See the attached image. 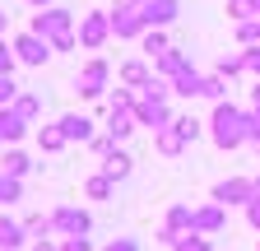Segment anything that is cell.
I'll list each match as a JSON object with an SVG mask.
<instances>
[{"mask_svg":"<svg viewBox=\"0 0 260 251\" xmlns=\"http://www.w3.org/2000/svg\"><path fill=\"white\" fill-rule=\"evenodd\" d=\"M79 14L75 10H65V5H47V10H38L28 19V33H38V38H47L51 42V51H75L79 47Z\"/></svg>","mask_w":260,"mask_h":251,"instance_id":"obj_1","label":"cell"},{"mask_svg":"<svg viewBox=\"0 0 260 251\" xmlns=\"http://www.w3.org/2000/svg\"><path fill=\"white\" fill-rule=\"evenodd\" d=\"M209 125V140L228 153V149H242V144H251V112L246 107H237V103H214V116L205 121Z\"/></svg>","mask_w":260,"mask_h":251,"instance_id":"obj_2","label":"cell"},{"mask_svg":"<svg viewBox=\"0 0 260 251\" xmlns=\"http://www.w3.org/2000/svg\"><path fill=\"white\" fill-rule=\"evenodd\" d=\"M107 84H112V66H107V56H88L84 66H79V75H75V93H79L84 103L103 98Z\"/></svg>","mask_w":260,"mask_h":251,"instance_id":"obj_3","label":"cell"},{"mask_svg":"<svg viewBox=\"0 0 260 251\" xmlns=\"http://www.w3.org/2000/svg\"><path fill=\"white\" fill-rule=\"evenodd\" d=\"M75 33H79V47L84 51H103L112 42V10H84Z\"/></svg>","mask_w":260,"mask_h":251,"instance_id":"obj_4","label":"cell"},{"mask_svg":"<svg viewBox=\"0 0 260 251\" xmlns=\"http://www.w3.org/2000/svg\"><path fill=\"white\" fill-rule=\"evenodd\" d=\"M209 200L214 205H223V209H233V205H251L255 200V177H223L214 191H209Z\"/></svg>","mask_w":260,"mask_h":251,"instance_id":"obj_5","label":"cell"},{"mask_svg":"<svg viewBox=\"0 0 260 251\" xmlns=\"http://www.w3.org/2000/svg\"><path fill=\"white\" fill-rule=\"evenodd\" d=\"M51 228H56L60 237H88V233H93V214L79 209V205H56V209H51Z\"/></svg>","mask_w":260,"mask_h":251,"instance_id":"obj_6","label":"cell"},{"mask_svg":"<svg viewBox=\"0 0 260 251\" xmlns=\"http://www.w3.org/2000/svg\"><path fill=\"white\" fill-rule=\"evenodd\" d=\"M10 42H14V56H19V66H32V70H42L47 60L56 56V51H51V42H47V38H38V33H28V28H23L19 38H10Z\"/></svg>","mask_w":260,"mask_h":251,"instance_id":"obj_7","label":"cell"},{"mask_svg":"<svg viewBox=\"0 0 260 251\" xmlns=\"http://www.w3.org/2000/svg\"><path fill=\"white\" fill-rule=\"evenodd\" d=\"M144 14H140V5H116L112 10V38L116 42H140L144 38Z\"/></svg>","mask_w":260,"mask_h":251,"instance_id":"obj_8","label":"cell"},{"mask_svg":"<svg viewBox=\"0 0 260 251\" xmlns=\"http://www.w3.org/2000/svg\"><path fill=\"white\" fill-rule=\"evenodd\" d=\"M228 228V209L223 205H195L190 209V233H200V237H214V233H223Z\"/></svg>","mask_w":260,"mask_h":251,"instance_id":"obj_9","label":"cell"},{"mask_svg":"<svg viewBox=\"0 0 260 251\" xmlns=\"http://www.w3.org/2000/svg\"><path fill=\"white\" fill-rule=\"evenodd\" d=\"M135 121L144 125V131H153V135H158L162 125H172L177 116H172V103H153V98H140V103H135Z\"/></svg>","mask_w":260,"mask_h":251,"instance_id":"obj_10","label":"cell"},{"mask_svg":"<svg viewBox=\"0 0 260 251\" xmlns=\"http://www.w3.org/2000/svg\"><path fill=\"white\" fill-rule=\"evenodd\" d=\"M116 79H121L125 88L140 93V88L153 79V60H149V56H130V60H121V66H116Z\"/></svg>","mask_w":260,"mask_h":251,"instance_id":"obj_11","label":"cell"},{"mask_svg":"<svg viewBox=\"0 0 260 251\" xmlns=\"http://www.w3.org/2000/svg\"><path fill=\"white\" fill-rule=\"evenodd\" d=\"M140 14H144L149 28H168V23H177V14H181V0H144Z\"/></svg>","mask_w":260,"mask_h":251,"instance_id":"obj_12","label":"cell"},{"mask_svg":"<svg viewBox=\"0 0 260 251\" xmlns=\"http://www.w3.org/2000/svg\"><path fill=\"white\" fill-rule=\"evenodd\" d=\"M28 125H32V121H23V116H19L14 107H0V144L10 149V144L28 140Z\"/></svg>","mask_w":260,"mask_h":251,"instance_id":"obj_13","label":"cell"},{"mask_svg":"<svg viewBox=\"0 0 260 251\" xmlns=\"http://www.w3.org/2000/svg\"><path fill=\"white\" fill-rule=\"evenodd\" d=\"M56 125L65 131V140H70V144H88V140L98 135V131H93V121H88L84 112H65V116H60Z\"/></svg>","mask_w":260,"mask_h":251,"instance_id":"obj_14","label":"cell"},{"mask_svg":"<svg viewBox=\"0 0 260 251\" xmlns=\"http://www.w3.org/2000/svg\"><path fill=\"white\" fill-rule=\"evenodd\" d=\"M186 66H190V60H186V51H181V47H168L162 56H153V75H158V79H177Z\"/></svg>","mask_w":260,"mask_h":251,"instance_id":"obj_15","label":"cell"},{"mask_svg":"<svg viewBox=\"0 0 260 251\" xmlns=\"http://www.w3.org/2000/svg\"><path fill=\"white\" fill-rule=\"evenodd\" d=\"M153 149L162 153V159H181L186 153V135L177 131V125H162V131L153 135Z\"/></svg>","mask_w":260,"mask_h":251,"instance_id":"obj_16","label":"cell"},{"mask_svg":"<svg viewBox=\"0 0 260 251\" xmlns=\"http://www.w3.org/2000/svg\"><path fill=\"white\" fill-rule=\"evenodd\" d=\"M0 172H10V177H28L32 172V159H28V153L19 149V144H10V149H0Z\"/></svg>","mask_w":260,"mask_h":251,"instance_id":"obj_17","label":"cell"},{"mask_svg":"<svg viewBox=\"0 0 260 251\" xmlns=\"http://www.w3.org/2000/svg\"><path fill=\"white\" fill-rule=\"evenodd\" d=\"M103 131L121 144V140H130V135L140 131V121H135V112H107V125H103Z\"/></svg>","mask_w":260,"mask_h":251,"instance_id":"obj_18","label":"cell"},{"mask_svg":"<svg viewBox=\"0 0 260 251\" xmlns=\"http://www.w3.org/2000/svg\"><path fill=\"white\" fill-rule=\"evenodd\" d=\"M103 172H107L112 181H125L130 172H135V159H130V153L116 144V153H107V159H103Z\"/></svg>","mask_w":260,"mask_h":251,"instance_id":"obj_19","label":"cell"},{"mask_svg":"<svg viewBox=\"0 0 260 251\" xmlns=\"http://www.w3.org/2000/svg\"><path fill=\"white\" fill-rule=\"evenodd\" d=\"M23 242H28L23 224H19V218H5V214H0V251H19Z\"/></svg>","mask_w":260,"mask_h":251,"instance_id":"obj_20","label":"cell"},{"mask_svg":"<svg viewBox=\"0 0 260 251\" xmlns=\"http://www.w3.org/2000/svg\"><path fill=\"white\" fill-rule=\"evenodd\" d=\"M200 88H205V75H200V70H190V66L172 79V93H177V98H200Z\"/></svg>","mask_w":260,"mask_h":251,"instance_id":"obj_21","label":"cell"},{"mask_svg":"<svg viewBox=\"0 0 260 251\" xmlns=\"http://www.w3.org/2000/svg\"><path fill=\"white\" fill-rule=\"evenodd\" d=\"M10 107H14L23 121H38V116H42V93H28V88H19V98H14Z\"/></svg>","mask_w":260,"mask_h":251,"instance_id":"obj_22","label":"cell"},{"mask_svg":"<svg viewBox=\"0 0 260 251\" xmlns=\"http://www.w3.org/2000/svg\"><path fill=\"white\" fill-rule=\"evenodd\" d=\"M172 42H168V28H144V38H140V51L153 60V56H162Z\"/></svg>","mask_w":260,"mask_h":251,"instance_id":"obj_23","label":"cell"},{"mask_svg":"<svg viewBox=\"0 0 260 251\" xmlns=\"http://www.w3.org/2000/svg\"><path fill=\"white\" fill-rule=\"evenodd\" d=\"M112 191H116V181H112L107 172H93V177L84 181V196H88V200H112Z\"/></svg>","mask_w":260,"mask_h":251,"instance_id":"obj_24","label":"cell"},{"mask_svg":"<svg viewBox=\"0 0 260 251\" xmlns=\"http://www.w3.org/2000/svg\"><path fill=\"white\" fill-rule=\"evenodd\" d=\"M65 144H70V140H65L60 125H42V131H38V149H42V153H60Z\"/></svg>","mask_w":260,"mask_h":251,"instance_id":"obj_25","label":"cell"},{"mask_svg":"<svg viewBox=\"0 0 260 251\" xmlns=\"http://www.w3.org/2000/svg\"><path fill=\"white\" fill-rule=\"evenodd\" d=\"M214 75H223V79H237V75H246V56H242V51H228V56H218Z\"/></svg>","mask_w":260,"mask_h":251,"instance_id":"obj_26","label":"cell"},{"mask_svg":"<svg viewBox=\"0 0 260 251\" xmlns=\"http://www.w3.org/2000/svg\"><path fill=\"white\" fill-rule=\"evenodd\" d=\"M135 103H140V93H135V88H125V84L107 93V112H135Z\"/></svg>","mask_w":260,"mask_h":251,"instance_id":"obj_27","label":"cell"},{"mask_svg":"<svg viewBox=\"0 0 260 251\" xmlns=\"http://www.w3.org/2000/svg\"><path fill=\"white\" fill-rule=\"evenodd\" d=\"M23 233H28L32 242L51 237V233H56V228H51V214H28V218H23Z\"/></svg>","mask_w":260,"mask_h":251,"instance_id":"obj_28","label":"cell"},{"mask_svg":"<svg viewBox=\"0 0 260 251\" xmlns=\"http://www.w3.org/2000/svg\"><path fill=\"white\" fill-rule=\"evenodd\" d=\"M172 125H177V131L186 135V144H195V140H200V135H209V125H205V121H195L190 112H181V116H177Z\"/></svg>","mask_w":260,"mask_h":251,"instance_id":"obj_29","label":"cell"},{"mask_svg":"<svg viewBox=\"0 0 260 251\" xmlns=\"http://www.w3.org/2000/svg\"><path fill=\"white\" fill-rule=\"evenodd\" d=\"M162 228H172L177 237H181V233H190V205H172V209H168V218H162Z\"/></svg>","mask_w":260,"mask_h":251,"instance_id":"obj_30","label":"cell"},{"mask_svg":"<svg viewBox=\"0 0 260 251\" xmlns=\"http://www.w3.org/2000/svg\"><path fill=\"white\" fill-rule=\"evenodd\" d=\"M140 98H153V103H172V79H149L144 88H140Z\"/></svg>","mask_w":260,"mask_h":251,"instance_id":"obj_31","label":"cell"},{"mask_svg":"<svg viewBox=\"0 0 260 251\" xmlns=\"http://www.w3.org/2000/svg\"><path fill=\"white\" fill-rule=\"evenodd\" d=\"M23 200V181L10 177V172H0V205H19Z\"/></svg>","mask_w":260,"mask_h":251,"instance_id":"obj_32","label":"cell"},{"mask_svg":"<svg viewBox=\"0 0 260 251\" xmlns=\"http://www.w3.org/2000/svg\"><path fill=\"white\" fill-rule=\"evenodd\" d=\"M200 98H209V103H223V98H228V79H223V75H205Z\"/></svg>","mask_w":260,"mask_h":251,"instance_id":"obj_33","label":"cell"},{"mask_svg":"<svg viewBox=\"0 0 260 251\" xmlns=\"http://www.w3.org/2000/svg\"><path fill=\"white\" fill-rule=\"evenodd\" d=\"M172 251H214V242H209V237H200V233H181Z\"/></svg>","mask_w":260,"mask_h":251,"instance_id":"obj_34","label":"cell"},{"mask_svg":"<svg viewBox=\"0 0 260 251\" xmlns=\"http://www.w3.org/2000/svg\"><path fill=\"white\" fill-rule=\"evenodd\" d=\"M237 42H242V47H260V19L237 23Z\"/></svg>","mask_w":260,"mask_h":251,"instance_id":"obj_35","label":"cell"},{"mask_svg":"<svg viewBox=\"0 0 260 251\" xmlns=\"http://www.w3.org/2000/svg\"><path fill=\"white\" fill-rule=\"evenodd\" d=\"M88 153H98V159H107V153H116V140H112L107 131H103V135H93V140H88Z\"/></svg>","mask_w":260,"mask_h":251,"instance_id":"obj_36","label":"cell"},{"mask_svg":"<svg viewBox=\"0 0 260 251\" xmlns=\"http://www.w3.org/2000/svg\"><path fill=\"white\" fill-rule=\"evenodd\" d=\"M14 66H19L14 42H5V38H0V75H14Z\"/></svg>","mask_w":260,"mask_h":251,"instance_id":"obj_37","label":"cell"},{"mask_svg":"<svg viewBox=\"0 0 260 251\" xmlns=\"http://www.w3.org/2000/svg\"><path fill=\"white\" fill-rule=\"evenodd\" d=\"M19 98V84H14V75H0V107H10Z\"/></svg>","mask_w":260,"mask_h":251,"instance_id":"obj_38","label":"cell"},{"mask_svg":"<svg viewBox=\"0 0 260 251\" xmlns=\"http://www.w3.org/2000/svg\"><path fill=\"white\" fill-rule=\"evenodd\" d=\"M228 19H233V23H246L251 19V5H246V0H228Z\"/></svg>","mask_w":260,"mask_h":251,"instance_id":"obj_39","label":"cell"},{"mask_svg":"<svg viewBox=\"0 0 260 251\" xmlns=\"http://www.w3.org/2000/svg\"><path fill=\"white\" fill-rule=\"evenodd\" d=\"M242 56H246V75L260 79V47H242Z\"/></svg>","mask_w":260,"mask_h":251,"instance_id":"obj_40","label":"cell"},{"mask_svg":"<svg viewBox=\"0 0 260 251\" xmlns=\"http://www.w3.org/2000/svg\"><path fill=\"white\" fill-rule=\"evenodd\" d=\"M60 251H93L88 237H60Z\"/></svg>","mask_w":260,"mask_h":251,"instance_id":"obj_41","label":"cell"},{"mask_svg":"<svg viewBox=\"0 0 260 251\" xmlns=\"http://www.w3.org/2000/svg\"><path fill=\"white\" fill-rule=\"evenodd\" d=\"M103 251H140V242H135V237H112Z\"/></svg>","mask_w":260,"mask_h":251,"instance_id":"obj_42","label":"cell"},{"mask_svg":"<svg viewBox=\"0 0 260 251\" xmlns=\"http://www.w3.org/2000/svg\"><path fill=\"white\" fill-rule=\"evenodd\" d=\"M246 224H251V228H255V233H260V196H255V200H251V205H246Z\"/></svg>","mask_w":260,"mask_h":251,"instance_id":"obj_43","label":"cell"},{"mask_svg":"<svg viewBox=\"0 0 260 251\" xmlns=\"http://www.w3.org/2000/svg\"><path fill=\"white\" fill-rule=\"evenodd\" d=\"M32 251H60V242H51V237H42V242H32Z\"/></svg>","mask_w":260,"mask_h":251,"instance_id":"obj_44","label":"cell"},{"mask_svg":"<svg viewBox=\"0 0 260 251\" xmlns=\"http://www.w3.org/2000/svg\"><path fill=\"white\" fill-rule=\"evenodd\" d=\"M5 33H10V14L0 10V38H5Z\"/></svg>","mask_w":260,"mask_h":251,"instance_id":"obj_45","label":"cell"},{"mask_svg":"<svg viewBox=\"0 0 260 251\" xmlns=\"http://www.w3.org/2000/svg\"><path fill=\"white\" fill-rule=\"evenodd\" d=\"M251 131H260V107H251Z\"/></svg>","mask_w":260,"mask_h":251,"instance_id":"obj_46","label":"cell"},{"mask_svg":"<svg viewBox=\"0 0 260 251\" xmlns=\"http://www.w3.org/2000/svg\"><path fill=\"white\" fill-rule=\"evenodd\" d=\"M251 107H260V79H255V88H251Z\"/></svg>","mask_w":260,"mask_h":251,"instance_id":"obj_47","label":"cell"},{"mask_svg":"<svg viewBox=\"0 0 260 251\" xmlns=\"http://www.w3.org/2000/svg\"><path fill=\"white\" fill-rule=\"evenodd\" d=\"M28 5H32V10H47V5H56V0H28Z\"/></svg>","mask_w":260,"mask_h":251,"instance_id":"obj_48","label":"cell"},{"mask_svg":"<svg viewBox=\"0 0 260 251\" xmlns=\"http://www.w3.org/2000/svg\"><path fill=\"white\" fill-rule=\"evenodd\" d=\"M246 5H251V19H260V0H246Z\"/></svg>","mask_w":260,"mask_h":251,"instance_id":"obj_49","label":"cell"},{"mask_svg":"<svg viewBox=\"0 0 260 251\" xmlns=\"http://www.w3.org/2000/svg\"><path fill=\"white\" fill-rule=\"evenodd\" d=\"M251 149H255V153H260V131H251Z\"/></svg>","mask_w":260,"mask_h":251,"instance_id":"obj_50","label":"cell"},{"mask_svg":"<svg viewBox=\"0 0 260 251\" xmlns=\"http://www.w3.org/2000/svg\"><path fill=\"white\" fill-rule=\"evenodd\" d=\"M116 5H144V0H112V10H116Z\"/></svg>","mask_w":260,"mask_h":251,"instance_id":"obj_51","label":"cell"},{"mask_svg":"<svg viewBox=\"0 0 260 251\" xmlns=\"http://www.w3.org/2000/svg\"><path fill=\"white\" fill-rule=\"evenodd\" d=\"M255 196H260V177H255Z\"/></svg>","mask_w":260,"mask_h":251,"instance_id":"obj_52","label":"cell"},{"mask_svg":"<svg viewBox=\"0 0 260 251\" xmlns=\"http://www.w3.org/2000/svg\"><path fill=\"white\" fill-rule=\"evenodd\" d=\"M255 251H260V242H255Z\"/></svg>","mask_w":260,"mask_h":251,"instance_id":"obj_53","label":"cell"},{"mask_svg":"<svg viewBox=\"0 0 260 251\" xmlns=\"http://www.w3.org/2000/svg\"><path fill=\"white\" fill-rule=\"evenodd\" d=\"M0 149H5V144H0Z\"/></svg>","mask_w":260,"mask_h":251,"instance_id":"obj_54","label":"cell"}]
</instances>
